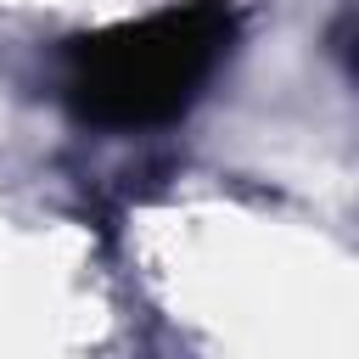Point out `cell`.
<instances>
[{
	"label": "cell",
	"instance_id": "2",
	"mask_svg": "<svg viewBox=\"0 0 359 359\" xmlns=\"http://www.w3.org/2000/svg\"><path fill=\"white\" fill-rule=\"evenodd\" d=\"M331 50H337V56H342V67L359 79V6H353L337 28H331Z\"/></svg>",
	"mask_w": 359,
	"mask_h": 359
},
{
	"label": "cell",
	"instance_id": "1",
	"mask_svg": "<svg viewBox=\"0 0 359 359\" xmlns=\"http://www.w3.org/2000/svg\"><path fill=\"white\" fill-rule=\"evenodd\" d=\"M236 45V11L224 0H191L140 22L84 34L62 50V95L79 123L157 129L174 123Z\"/></svg>",
	"mask_w": 359,
	"mask_h": 359
}]
</instances>
